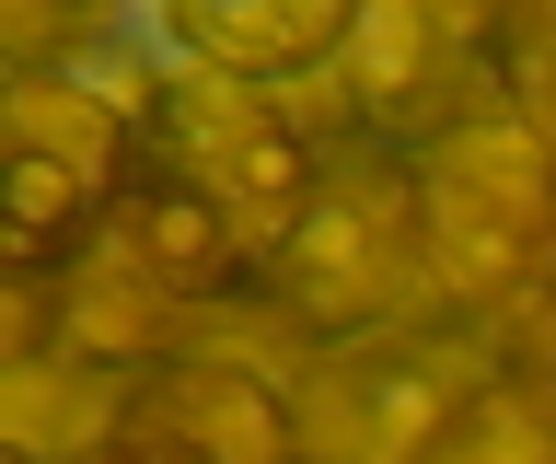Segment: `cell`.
<instances>
[{
    "label": "cell",
    "mask_w": 556,
    "mask_h": 464,
    "mask_svg": "<svg viewBox=\"0 0 556 464\" xmlns=\"http://www.w3.org/2000/svg\"><path fill=\"white\" fill-rule=\"evenodd\" d=\"M417 290H429V221H417V151L348 128L325 140V175H313V210L290 233V255L267 267V302L302 325L313 349H359V337H394Z\"/></svg>",
    "instance_id": "1"
},
{
    "label": "cell",
    "mask_w": 556,
    "mask_h": 464,
    "mask_svg": "<svg viewBox=\"0 0 556 464\" xmlns=\"http://www.w3.org/2000/svg\"><path fill=\"white\" fill-rule=\"evenodd\" d=\"M417 221H429V302L510 314L556 267V163L510 116H464L417 151Z\"/></svg>",
    "instance_id": "2"
},
{
    "label": "cell",
    "mask_w": 556,
    "mask_h": 464,
    "mask_svg": "<svg viewBox=\"0 0 556 464\" xmlns=\"http://www.w3.org/2000/svg\"><path fill=\"white\" fill-rule=\"evenodd\" d=\"M139 175V116L93 81L12 71V163H0V244L12 279H59L70 255L116 233V198Z\"/></svg>",
    "instance_id": "3"
},
{
    "label": "cell",
    "mask_w": 556,
    "mask_h": 464,
    "mask_svg": "<svg viewBox=\"0 0 556 464\" xmlns=\"http://www.w3.org/2000/svg\"><path fill=\"white\" fill-rule=\"evenodd\" d=\"M139 163L174 186H198L208 210L243 233L255 255V279H267L290 233L313 210V175H325V151L267 105V93H243V81H163L151 105H139Z\"/></svg>",
    "instance_id": "4"
},
{
    "label": "cell",
    "mask_w": 556,
    "mask_h": 464,
    "mask_svg": "<svg viewBox=\"0 0 556 464\" xmlns=\"http://www.w3.org/2000/svg\"><path fill=\"white\" fill-rule=\"evenodd\" d=\"M116 418L163 429L174 453H198V464H313L302 394H278L267 372H243V360H174V349H151L128 372V394H116Z\"/></svg>",
    "instance_id": "5"
},
{
    "label": "cell",
    "mask_w": 556,
    "mask_h": 464,
    "mask_svg": "<svg viewBox=\"0 0 556 464\" xmlns=\"http://www.w3.org/2000/svg\"><path fill=\"white\" fill-rule=\"evenodd\" d=\"M348 71H359V116L348 128L417 151V140H441V128L476 116L464 81H486V24H452V12H359Z\"/></svg>",
    "instance_id": "6"
},
{
    "label": "cell",
    "mask_w": 556,
    "mask_h": 464,
    "mask_svg": "<svg viewBox=\"0 0 556 464\" xmlns=\"http://www.w3.org/2000/svg\"><path fill=\"white\" fill-rule=\"evenodd\" d=\"M348 36H359L348 0H255V12H232V0H174L163 12L174 59H198L208 81H243V93H267V81L313 71V59H348Z\"/></svg>",
    "instance_id": "7"
},
{
    "label": "cell",
    "mask_w": 556,
    "mask_h": 464,
    "mask_svg": "<svg viewBox=\"0 0 556 464\" xmlns=\"http://www.w3.org/2000/svg\"><path fill=\"white\" fill-rule=\"evenodd\" d=\"M104 244L128 255V279H139V290H163V302H220V290H243V279H255L243 233L208 210L198 186L151 175V163L128 175V198H116V233H104Z\"/></svg>",
    "instance_id": "8"
},
{
    "label": "cell",
    "mask_w": 556,
    "mask_h": 464,
    "mask_svg": "<svg viewBox=\"0 0 556 464\" xmlns=\"http://www.w3.org/2000/svg\"><path fill=\"white\" fill-rule=\"evenodd\" d=\"M417 464H556V406H533L510 372H486V384L417 441Z\"/></svg>",
    "instance_id": "9"
},
{
    "label": "cell",
    "mask_w": 556,
    "mask_h": 464,
    "mask_svg": "<svg viewBox=\"0 0 556 464\" xmlns=\"http://www.w3.org/2000/svg\"><path fill=\"white\" fill-rule=\"evenodd\" d=\"M486 93H498V116L556 163V0L486 12Z\"/></svg>",
    "instance_id": "10"
},
{
    "label": "cell",
    "mask_w": 556,
    "mask_h": 464,
    "mask_svg": "<svg viewBox=\"0 0 556 464\" xmlns=\"http://www.w3.org/2000/svg\"><path fill=\"white\" fill-rule=\"evenodd\" d=\"M498 372H510L533 406H556V267L521 290L510 314H498Z\"/></svg>",
    "instance_id": "11"
},
{
    "label": "cell",
    "mask_w": 556,
    "mask_h": 464,
    "mask_svg": "<svg viewBox=\"0 0 556 464\" xmlns=\"http://www.w3.org/2000/svg\"><path fill=\"white\" fill-rule=\"evenodd\" d=\"M81 464H198V453H174L163 429H139V418H104L93 441H81Z\"/></svg>",
    "instance_id": "12"
}]
</instances>
